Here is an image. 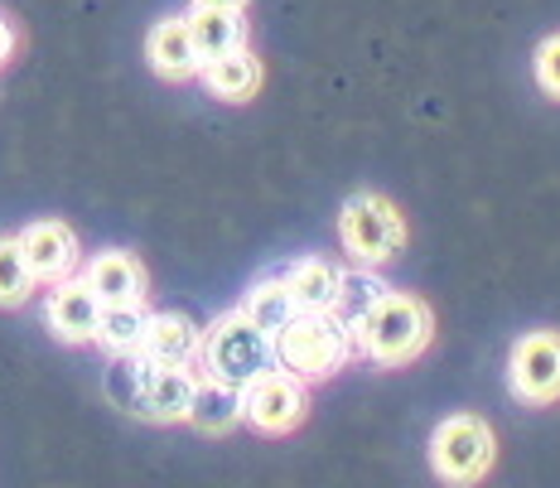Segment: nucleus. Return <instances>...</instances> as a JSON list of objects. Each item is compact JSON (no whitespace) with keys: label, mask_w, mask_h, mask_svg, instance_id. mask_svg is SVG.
<instances>
[{"label":"nucleus","mask_w":560,"mask_h":488,"mask_svg":"<svg viewBox=\"0 0 560 488\" xmlns=\"http://www.w3.org/2000/svg\"><path fill=\"white\" fill-rule=\"evenodd\" d=\"M194 382L198 377L189 373V368L155 363L150 353H112L102 387H107L112 406H121L126 416L170 426V421H184V416H189Z\"/></svg>","instance_id":"obj_1"},{"label":"nucleus","mask_w":560,"mask_h":488,"mask_svg":"<svg viewBox=\"0 0 560 488\" xmlns=\"http://www.w3.org/2000/svg\"><path fill=\"white\" fill-rule=\"evenodd\" d=\"M358 353V339L334 310H295V319L276 334V368L300 382H324Z\"/></svg>","instance_id":"obj_2"},{"label":"nucleus","mask_w":560,"mask_h":488,"mask_svg":"<svg viewBox=\"0 0 560 488\" xmlns=\"http://www.w3.org/2000/svg\"><path fill=\"white\" fill-rule=\"evenodd\" d=\"M353 339H358V353L372 358L377 368H406L425 353L430 339H435V319H430L425 300L387 290L382 305L368 310L363 324L353 329Z\"/></svg>","instance_id":"obj_3"},{"label":"nucleus","mask_w":560,"mask_h":488,"mask_svg":"<svg viewBox=\"0 0 560 488\" xmlns=\"http://www.w3.org/2000/svg\"><path fill=\"white\" fill-rule=\"evenodd\" d=\"M198 368H203V377H218L228 387H247V382L276 368V339L266 329H256L242 310H232V315H218L203 329Z\"/></svg>","instance_id":"obj_4"},{"label":"nucleus","mask_w":560,"mask_h":488,"mask_svg":"<svg viewBox=\"0 0 560 488\" xmlns=\"http://www.w3.org/2000/svg\"><path fill=\"white\" fill-rule=\"evenodd\" d=\"M338 242L358 266H382L406 247V218L382 194H353L338 208Z\"/></svg>","instance_id":"obj_5"},{"label":"nucleus","mask_w":560,"mask_h":488,"mask_svg":"<svg viewBox=\"0 0 560 488\" xmlns=\"http://www.w3.org/2000/svg\"><path fill=\"white\" fill-rule=\"evenodd\" d=\"M493 455H498V440L483 416H469V411L445 416L435 426V435H430V469L454 488H469L483 479L493 469Z\"/></svg>","instance_id":"obj_6"},{"label":"nucleus","mask_w":560,"mask_h":488,"mask_svg":"<svg viewBox=\"0 0 560 488\" xmlns=\"http://www.w3.org/2000/svg\"><path fill=\"white\" fill-rule=\"evenodd\" d=\"M305 411H310L305 382L285 373V368H271V373H261L242 387V421L261 435H290L305 421Z\"/></svg>","instance_id":"obj_7"},{"label":"nucleus","mask_w":560,"mask_h":488,"mask_svg":"<svg viewBox=\"0 0 560 488\" xmlns=\"http://www.w3.org/2000/svg\"><path fill=\"white\" fill-rule=\"evenodd\" d=\"M508 387H512V397L527 406L560 402V334L556 329H532L512 344Z\"/></svg>","instance_id":"obj_8"},{"label":"nucleus","mask_w":560,"mask_h":488,"mask_svg":"<svg viewBox=\"0 0 560 488\" xmlns=\"http://www.w3.org/2000/svg\"><path fill=\"white\" fill-rule=\"evenodd\" d=\"M20 252H25L30 271L39 286H54V281H68V276L78 271V262H83V252H78V232L68 223H58V218H39V223H30L20 232Z\"/></svg>","instance_id":"obj_9"},{"label":"nucleus","mask_w":560,"mask_h":488,"mask_svg":"<svg viewBox=\"0 0 560 488\" xmlns=\"http://www.w3.org/2000/svg\"><path fill=\"white\" fill-rule=\"evenodd\" d=\"M97 319H102V300L83 286V276H68V281L49 286V300H44V324L54 329V339L92 344V339H97Z\"/></svg>","instance_id":"obj_10"},{"label":"nucleus","mask_w":560,"mask_h":488,"mask_svg":"<svg viewBox=\"0 0 560 488\" xmlns=\"http://www.w3.org/2000/svg\"><path fill=\"white\" fill-rule=\"evenodd\" d=\"M83 286L102 305H140L145 300V266H140L131 252H97L83 266Z\"/></svg>","instance_id":"obj_11"},{"label":"nucleus","mask_w":560,"mask_h":488,"mask_svg":"<svg viewBox=\"0 0 560 488\" xmlns=\"http://www.w3.org/2000/svg\"><path fill=\"white\" fill-rule=\"evenodd\" d=\"M145 58H150V68H155L165 83H189V78H198V68H203V58H198V49H194L184 15L155 20V30L145 34Z\"/></svg>","instance_id":"obj_12"},{"label":"nucleus","mask_w":560,"mask_h":488,"mask_svg":"<svg viewBox=\"0 0 560 488\" xmlns=\"http://www.w3.org/2000/svg\"><path fill=\"white\" fill-rule=\"evenodd\" d=\"M198 344H203V329L194 319L170 315V310H150L140 353H150L155 363H170V368H198Z\"/></svg>","instance_id":"obj_13"},{"label":"nucleus","mask_w":560,"mask_h":488,"mask_svg":"<svg viewBox=\"0 0 560 488\" xmlns=\"http://www.w3.org/2000/svg\"><path fill=\"white\" fill-rule=\"evenodd\" d=\"M184 25H189V39H194V49L203 63L208 58H223L232 49H247V15L232 5H198L194 0Z\"/></svg>","instance_id":"obj_14"},{"label":"nucleus","mask_w":560,"mask_h":488,"mask_svg":"<svg viewBox=\"0 0 560 488\" xmlns=\"http://www.w3.org/2000/svg\"><path fill=\"white\" fill-rule=\"evenodd\" d=\"M198 78H203V88L213 92V97L252 102L256 92H261V58H256L252 49H232L223 58H208V63L198 68Z\"/></svg>","instance_id":"obj_15"},{"label":"nucleus","mask_w":560,"mask_h":488,"mask_svg":"<svg viewBox=\"0 0 560 488\" xmlns=\"http://www.w3.org/2000/svg\"><path fill=\"white\" fill-rule=\"evenodd\" d=\"M184 421L203 435H223L242 421V387H228L218 377H198L194 382V402H189V416Z\"/></svg>","instance_id":"obj_16"},{"label":"nucleus","mask_w":560,"mask_h":488,"mask_svg":"<svg viewBox=\"0 0 560 488\" xmlns=\"http://www.w3.org/2000/svg\"><path fill=\"white\" fill-rule=\"evenodd\" d=\"M280 286L290 290L300 310H334V295H338V266L324 262V257H300L290 266H280Z\"/></svg>","instance_id":"obj_17"},{"label":"nucleus","mask_w":560,"mask_h":488,"mask_svg":"<svg viewBox=\"0 0 560 488\" xmlns=\"http://www.w3.org/2000/svg\"><path fill=\"white\" fill-rule=\"evenodd\" d=\"M387 281L377 276V266H353V271H338V295H334V315L348 324V329H358L363 324L368 310L382 305V295H387Z\"/></svg>","instance_id":"obj_18"},{"label":"nucleus","mask_w":560,"mask_h":488,"mask_svg":"<svg viewBox=\"0 0 560 488\" xmlns=\"http://www.w3.org/2000/svg\"><path fill=\"white\" fill-rule=\"evenodd\" d=\"M145 319H150L145 300H140V305H102L97 339H92V344L107 348V358H112V353H140V339H145Z\"/></svg>","instance_id":"obj_19"},{"label":"nucleus","mask_w":560,"mask_h":488,"mask_svg":"<svg viewBox=\"0 0 560 488\" xmlns=\"http://www.w3.org/2000/svg\"><path fill=\"white\" fill-rule=\"evenodd\" d=\"M295 300H290V290L280 286V276H266V281H256L247 290V300H242V315H247L256 329H266L276 339L280 329H285L290 319H295Z\"/></svg>","instance_id":"obj_20"},{"label":"nucleus","mask_w":560,"mask_h":488,"mask_svg":"<svg viewBox=\"0 0 560 488\" xmlns=\"http://www.w3.org/2000/svg\"><path fill=\"white\" fill-rule=\"evenodd\" d=\"M34 290H39V281H34L25 252H20V237H0V305H25Z\"/></svg>","instance_id":"obj_21"},{"label":"nucleus","mask_w":560,"mask_h":488,"mask_svg":"<svg viewBox=\"0 0 560 488\" xmlns=\"http://www.w3.org/2000/svg\"><path fill=\"white\" fill-rule=\"evenodd\" d=\"M532 73H536V88L560 102V34L541 39V49H536V58H532Z\"/></svg>","instance_id":"obj_22"},{"label":"nucleus","mask_w":560,"mask_h":488,"mask_svg":"<svg viewBox=\"0 0 560 488\" xmlns=\"http://www.w3.org/2000/svg\"><path fill=\"white\" fill-rule=\"evenodd\" d=\"M15 54H20V30H15V20L0 10V68H5Z\"/></svg>","instance_id":"obj_23"},{"label":"nucleus","mask_w":560,"mask_h":488,"mask_svg":"<svg viewBox=\"0 0 560 488\" xmlns=\"http://www.w3.org/2000/svg\"><path fill=\"white\" fill-rule=\"evenodd\" d=\"M198 5H232V10H247L252 0H198Z\"/></svg>","instance_id":"obj_24"}]
</instances>
